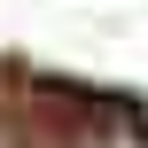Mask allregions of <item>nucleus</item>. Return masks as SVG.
Returning a JSON list of instances; mask_svg holds the SVG:
<instances>
[{
  "mask_svg": "<svg viewBox=\"0 0 148 148\" xmlns=\"http://www.w3.org/2000/svg\"><path fill=\"white\" fill-rule=\"evenodd\" d=\"M0 148H16V140H8V133H0Z\"/></svg>",
  "mask_w": 148,
  "mask_h": 148,
  "instance_id": "1",
  "label": "nucleus"
}]
</instances>
